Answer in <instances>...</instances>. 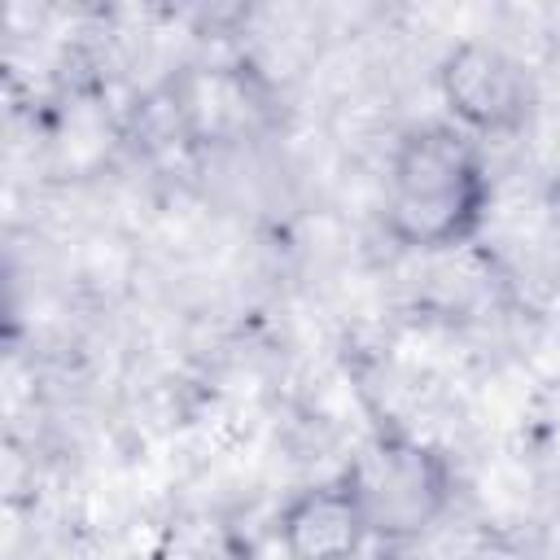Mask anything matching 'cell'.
I'll return each instance as SVG.
<instances>
[{
	"instance_id": "obj_5",
	"label": "cell",
	"mask_w": 560,
	"mask_h": 560,
	"mask_svg": "<svg viewBox=\"0 0 560 560\" xmlns=\"http://www.w3.org/2000/svg\"><path fill=\"white\" fill-rule=\"evenodd\" d=\"M363 560H429L416 542H376V551H368Z\"/></svg>"
},
{
	"instance_id": "obj_4",
	"label": "cell",
	"mask_w": 560,
	"mask_h": 560,
	"mask_svg": "<svg viewBox=\"0 0 560 560\" xmlns=\"http://www.w3.org/2000/svg\"><path fill=\"white\" fill-rule=\"evenodd\" d=\"M368 521L341 477L302 486L276 512V542L289 560H363Z\"/></svg>"
},
{
	"instance_id": "obj_1",
	"label": "cell",
	"mask_w": 560,
	"mask_h": 560,
	"mask_svg": "<svg viewBox=\"0 0 560 560\" xmlns=\"http://www.w3.org/2000/svg\"><path fill=\"white\" fill-rule=\"evenodd\" d=\"M490 166L481 144L455 122L407 127L385 166V236L411 254L468 245L490 210Z\"/></svg>"
},
{
	"instance_id": "obj_3",
	"label": "cell",
	"mask_w": 560,
	"mask_h": 560,
	"mask_svg": "<svg viewBox=\"0 0 560 560\" xmlns=\"http://www.w3.org/2000/svg\"><path fill=\"white\" fill-rule=\"evenodd\" d=\"M438 92L459 131L472 140L521 136L534 118V79L529 70L490 39H459L438 61Z\"/></svg>"
},
{
	"instance_id": "obj_2",
	"label": "cell",
	"mask_w": 560,
	"mask_h": 560,
	"mask_svg": "<svg viewBox=\"0 0 560 560\" xmlns=\"http://www.w3.org/2000/svg\"><path fill=\"white\" fill-rule=\"evenodd\" d=\"M341 481L350 486L372 542H416L455 499L446 451L402 429H376L341 468Z\"/></svg>"
}]
</instances>
